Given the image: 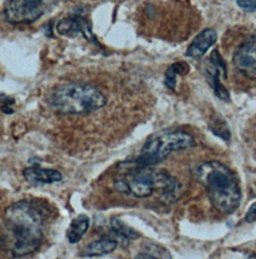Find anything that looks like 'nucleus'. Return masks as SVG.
<instances>
[{
  "mask_svg": "<svg viewBox=\"0 0 256 259\" xmlns=\"http://www.w3.org/2000/svg\"><path fill=\"white\" fill-rule=\"evenodd\" d=\"M42 212L29 200L12 204L5 213L4 244L13 257L35 252L43 240Z\"/></svg>",
  "mask_w": 256,
  "mask_h": 259,
  "instance_id": "obj_1",
  "label": "nucleus"
},
{
  "mask_svg": "<svg viewBox=\"0 0 256 259\" xmlns=\"http://www.w3.org/2000/svg\"><path fill=\"white\" fill-rule=\"evenodd\" d=\"M196 176L206 188L209 200L222 213H233L241 202V189L235 173L218 161L201 164Z\"/></svg>",
  "mask_w": 256,
  "mask_h": 259,
  "instance_id": "obj_2",
  "label": "nucleus"
},
{
  "mask_svg": "<svg viewBox=\"0 0 256 259\" xmlns=\"http://www.w3.org/2000/svg\"><path fill=\"white\" fill-rule=\"evenodd\" d=\"M49 105L62 114H86L104 107L107 99L96 87L71 82L55 88L48 97Z\"/></svg>",
  "mask_w": 256,
  "mask_h": 259,
  "instance_id": "obj_3",
  "label": "nucleus"
},
{
  "mask_svg": "<svg viewBox=\"0 0 256 259\" xmlns=\"http://www.w3.org/2000/svg\"><path fill=\"white\" fill-rule=\"evenodd\" d=\"M195 146L194 138L184 131H159L151 135L143 145L140 155L130 164L137 167H151L163 161L170 153Z\"/></svg>",
  "mask_w": 256,
  "mask_h": 259,
  "instance_id": "obj_4",
  "label": "nucleus"
},
{
  "mask_svg": "<svg viewBox=\"0 0 256 259\" xmlns=\"http://www.w3.org/2000/svg\"><path fill=\"white\" fill-rule=\"evenodd\" d=\"M43 4L44 0H5L3 12L10 23L28 24L42 16Z\"/></svg>",
  "mask_w": 256,
  "mask_h": 259,
  "instance_id": "obj_5",
  "label": "nucleus"
},
{
  "mask_svg": "<svg viewBox=\"0 0 256 259\" xmlns=\"http://www.w3.org/2000/svg\"><path fill=\"white\" fill-rule=\"evenodd\" d=\"M232 61L242 75L256 79V36L247 38L235 49Z\"/></svg>",
  "mask_w": 256,
  "mask_h": 259,
  "instance_id": "obj_6",
  "label": "nucleus"
},
{
  "mask_svg": "<svg viewBox=\"0 0 256 259\" xmlns=\"http://www.w3.org/2000/svg\"><path fill=\"white\" fill-rule=\"evenodd\" d=\"M56 30L60 35L68 37H75L78 34H82L90 42L97 44V39L92 33L91 23L81 15L63 18L58 22Z\"/></svg>",
  "mask_w": 256,
  "mask_h": 259,
  "instance_id": "obj_7",
  "label": "nucleus"
},
{
  "mask_svg": "<svg viewBox=\"0 0 256 259\" xmlns=\"http://www.w3.org/2000/svg\"><path fill=\"white\" fill-rule=\"evenodd\" d=\"M216 31L212 28H205L192 40V42L187 48L186 56L192 59H200L216 42Z\"/></svg>",
  "mask_w": 256,
  "mask_h": 259,
  "instance_id": "obj_8",
  "label": "nucleus"
},
{
  "mask_svg": "<svg viewBox=\"0 0 256 259\" xmlns=\"http://www.w3.org/2000/svg\"><path fill=\"white\" fill-rule=\"evenodd\" d=\"M23 177L28 182L46 183V184L59 182L63 178L61 172H59L56 169H48V168L43 169L39 166H32V167L25 168L23 170Z\"/></svg>",
  "mask_w": 256,
  "mask_h": 259,
  "instance_id": "obj_9",
  "label": "nucleus"
},
{
  "mask_svg": "<svg viewBox=\"0 0 256 259\" xmlns=\"http://www.w3.org/2000/svg\"><path fill=\"white\" fill-rule=\"evenodd\" d=\"M118 245V242L115 241L113 238L109 237H102L101 239L95 240L89 243L83 251V256L86 257H97L107 255L113 252Z\"/></svg>",
  "mask_w": 256,
  "mask_h": 259,
  "instance_id": "obj_10",
  "label": "nucleus"
},
{
  "mask_svg": "<svg viewBox=\"0 0 256 259\" xmlns=\"http://www.w3.org/2000/svg\"><path fill=\"white\" fill-rule=\"evenodd\" d=\"M110 237L117 242L120 241L122 243L128 244L129 240H135L140 237V234L135 229L128 226L126 223L118 218H112L110 221Z\"/></svg>",
  "mask_w": 256,
  "mask_h": 259,
  "instance_id": "obj_11",
  "label": "nucleus"
},
{
  "mask_svg": "<svg viewBox=\"0 0 256 259\" xmlns=\"http://www.w3.org/2000/svg\"><path fill=\"white\" fill-rule=\"evenodd\" d=\"M89 223L90 219L86 214H79L71 221L67 229V239L71 244H75L82 239L89 228Z\"/></svg>",
  "mask_w": 256,
  "mask_h": 259,
  "instance_id": "obj_12",
  "label": "nucleus"
},
{
  "mask_svg": "<svg viewBox=\"0 0 256 259\" xmlns=\"http://www.w3.org/2000/svg\"><path fill=\"white\" fill-rule=\"evenodd\" d=\"M189 71V65L184 62H175L172 65H170L166 72H165V79H164V84L167 88L171 90H174L176 87V76L177 75H183L188 73Z\"/></svg>",
  "mask_w": 256,
  "mask_h": 259,
  "instance_id": "obj_13",
  "label": "nucleus"
},
{
  "mask_svg": "<svg viewBox=\"0 0 256 259\" xmlns=\"http://www.w3.org/2000/svg\"><path fill=\"white\" fill-rule=\"evenodd\" d=\"M210 130L214 132V134L220 138H222L225 141H228L230 139V130L228 128V125L226 123V121L220 117V116H216L212 118L211 123L209 125Z\"/></svg>",
  "mask_w": 256,
  "mask_h": 259,
  "instance_id": "obj_14",
  "label": "nucleus"
},
{
  "mask_svg": "<svg viewBox=\"0 0 256 259\" xmlns=\"http://www.w3.org/2000/svg\"><path fill=\"white\" fill-rule=\"evenodd\" d=\"M214 72H210V76L212 78V87H214V93L215 95L224 101H229L230 100V94L228 90L223 87L220 82L219 75H220V69L214 67Z\"/></svg>",
  "mask_w": 256,
  "mask_h": 259,
  "instance_id": "obj_15",
  "label": "nucleus"
},
{
  "mask_svg": "<svg viewBox=\"0 0 256 259\" xmlns=\"http://www.w3.org/2000/svg\"><path fill=\"white\" fill-rule=\"evenodd\" d=\"M210 62L212 63L214 67H216L222 71H224V73L226 74V64L222 58V56L220 55L218 49H214V51L210 54Z\"/></svg>",
  "mask_w": 256,
  "mask_h": 259,
  "instance_id": "obj_16",
  "label": "nucleus"
},
{
  "mask_svg": "<svg viewBox=\"0 0 256 259\" xmlns=\"http://www.w3.org/2000/svg\"><path fill=\"white\" fill-rule=\"evenodd\" d=\"M15 100L12 97L0 94V103H1V110L5 114H12L14 110L12 109V105L14 104Z\"/></svg>",
  "mask_w": 256,
  "mask_h": 259,
  "instance_id": "obj_17",
  "label": "nucleus"
},
{
  "mask_svg": "<svg viewBox=\"0 0 256 259\" xmlns=\"http://www.w3.org/2000/svg\"><path fill=\"white\" fill-rule=\"evenodd\" d=\"M237 5L246 12L256 11V0H237Z\"/></svg>",
  "mask_w": 256,
  "mask_h": 259,
  "instance_id": "obj_18",
  "label": "nucleus"
},
{
  "mask_svg": "<svg viewBox=\"0 0 256 259\" xmlns=\"http://www.w3.org/2000/svg\"><path fill=\"white\" fill-rule=\"evenodd\" d=\"M245 220L249 223L251 222H255L256 221V202L253 203L249 209L247 210L246 212V215H245Z\"/></svg>",
  "mask_w": 256,
  "mask_h": 259,
  "instance_id": "obj_19",
  "label": "nucleus"
},
{
  "mask_svg": "<svg viewBox=\"0 0 256 259\" xmlns=\"http://www.w3.org/2000/svg\"><path fill=\"white\" fill-rule=\"evenodd\" d=\"M134 259H159L157 258L156 256H154L153 254H151V253H149V252H147V251H145V252H140V253H138L136 256H135V258Z\"/></svg>",
  "mask_w": 256,
  "mask_h": 259,
  "instance_id": "obj_20",
  "label": "nucleus"
}]
</instances>
